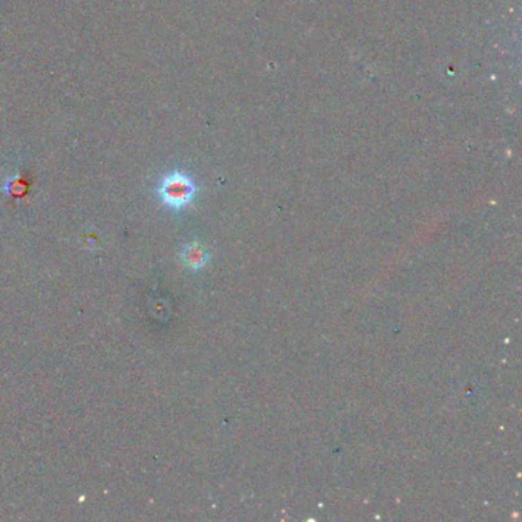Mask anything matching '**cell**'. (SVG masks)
<instances>
[{
    "label": "cell",
    "mask_w": 522,
    "mask_h": 522,
    "mask_svg": "<svg viewBox=\"0 0 522 522\" xmlns=\"http://www.w3.org/2000/svg\"><path fill=\"white\" fill-rule=\"evenodd\" d=\"M158 196L166 207L180 211L195 200L196 184L187 173L175 171L161 180Z\"/></svg>",
    "instance_id": "6da1fadb"
},
{
    "label": "cell",
    "mask_w": 522,
    "mask_h": 522,
    "mask_svg": "<svg viewBox=\"0 0 522 522\" xmlns=\"http://www.w3.org/2000/svg\"><path fill=\"white\" fill-rule=\"evenodd\" d=\"M181 261L184 266L192 271H200L209 266L210 253L200 242H192L182 248Z\"/></svg>",
    "instance_id": "7a4b0ae2"
}]
</instances>
